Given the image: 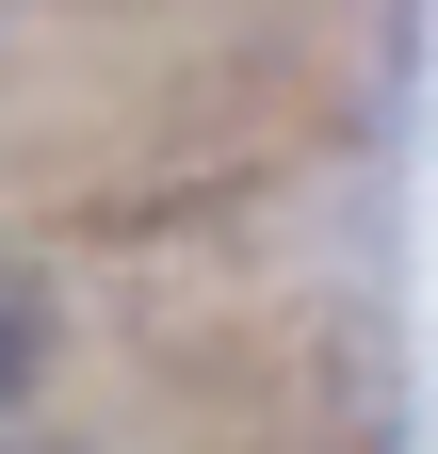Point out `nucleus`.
I'll list each match as a JSON object with an SVG mask.
<instances>
[{"mask_svg": "<svg viewBox=\"0 0 438 454\" xmlns=\"http://www.w3.org/2000/svg\"><path fill=\"white\" fill-rule=\"evenodd\" d=\"M0 454H33V438H0Z\"/></svg>", "mask_w": 438, "mask_h": 454, "instance_id": "f257e3e1", "label": "nucleus"}]
</instances>
